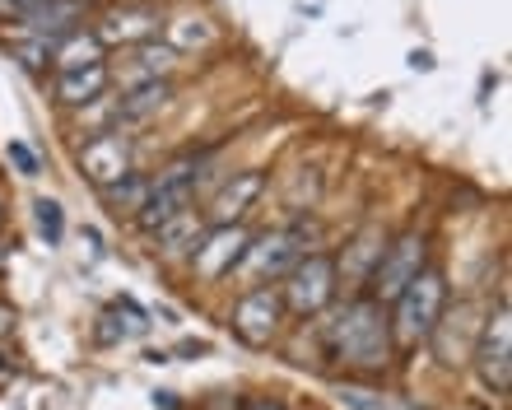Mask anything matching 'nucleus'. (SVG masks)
I'll return each mask as SVG.
<instances>
[{
	"instance_id": "nucleus-22",
	"label": "nucleus",
	"mask_w": 512,
	"mask_h": 410,
	"mask_svg": "<svg viewBox=\"0 0 512 410\" xmlns=\"http://www.w3.org/2000/svg\"><path fill=\"white\" fill-rule=\"evenodd\" d=\"M14 56H19L28 70H42V66H52V42H42V38L14 42Z\"/></svg>"
},
{
	"instance_id": "nucleus-16",
	"label": "nucleus",
	"mask_w": 512,
	"mask_h": 410,
	"mask_svg": "<svg viewBox=\"0 0 512 410\" xmlns=\"http://www.w3.org/2000/svg\"><path fill=\"white\" fill-rule=\"evenodd\" d=\"M205 238V219L196 215V205L191 210H182V215H173L168 224H159L154 229V243H159L163 257H182V252H191V247Z\"/></svg>"
},
{
	"instance_id": "nucleus-1",
	"label": "nucleus",
	"mask_w": 512,
	"mask_h": 410,
	"mask_svg": "<svg viewBox=\"0 0 512 410\" xmlns=\"http://www.w3.org/2000/svg\"><path fill=\"white\" fill-rule=\"evenodd\" d=\"M326 345L331 355L354 364V369H382L391 355V341H387V317L373 299H354L345 313L326 327Z\"/></svg>"
},
{
	"instance_id": "nucleus-3",
	"label": "nucleus",
	"mask_w": 512,
	"mask_h": 410,
	"mask_svg": "<svg viewBox=\"0 0 512 410\" xmlns=\"http://www.w3.org/2000/svg\"><path fill=\"white\" fill-rule=\"evenodd\" d=\"M424 257H429V243L419 238V233H401L391 247H382L378 252V266H373V275H368V299L378 303H396V294H401L410 280H415L419 271H424Z\"/></svg>"
},
{
	"instance_id": "nucleus-6",
	"label": "nucleus",
	"mask_w": 512,
	"mask_h": 410,
	"mask_svg": "<svg viewBox=\"0 0 512 410\" xmlns=\"http://www.w3.org/2000/svg\"><path fill=\"white\" fill-rule=\"evenodd\" d=\"M312 224H294V229H280V233H270V238H261V243L247 247V257L243 266L252 275H261V280H275V275H289L298 266V261L308 257V243H312Z\"/></svg>"
},
{
	"instance_id": "nucleus-12",
	"label": "nucleus",
	"mask_w": 512,
	"mask_h": 410,
	"mask_svg": "<svg viewBox=\"0 0 512 410\" xmlns=\"http://www.w3.org/2000/svg\"><path fill=\"white\" fill-rule=\"evenodd\" d=\"M89 10H94V0H47V5L19 10V19H24V28L33 38L56 42V38H66V33H75Z\"/></svg>"
},
{
	"instance_id": "nucleus-21",
	"label": "nucleus",
	"mask_w": 512,
	"mask_h": 410,
	"mask_svg": "<svg viewBox=\"0 0 512 410\" xmlns=\"http://www.w3.org/2000/svg\"><path fill=\"white\" fill-rule=\"evenodd\" d=\"M33 210H38V229L47 233V243H61V233H66V219H61V205H56V201H47V196H42V201L33 205Z\"/></svg>"
},
{
	"instance_id": "nucleus-4",
	"label": "nucleus",
	"mask_w": 512,
	"mask_h": 410,
	"mask_svg": "<svg viewBox=\"0 0 512 410\" xmlns=\"http://www.w3.org/2000/svg\"><path fill=\"white\" fill-rule=\"evenodd\" d=\"M331 299H336V261L322 257V252H308L289 271V285H284L280 303L298 317H312V313H322Z\"/></svg>"
},
{
	"instance_id": "nucleus-17",
	"label": "nucleus",
	"mask_w": 512,
	"mask_h": 410,
	"mask_svg": "<svg viewBox=\"0 0 512 410\" xmlns=\"http://www.w3.org/2000/svg\"><path fill=\"white\" fill-rule=\"evenodd\" d=\"M173 70H177V47H168V42H140L131 56V75H126V80L131 84L168 80Z\"/></svg>"
},
{
	"instance_id": "nucleus-9",
	"label": "nucleus",
	"mask_w": 512,
	"mask_h": 410,
	"mask_svg": "<svg viewBox=\"0 0 512 410\" xmlns=\"http://www.w3.org/2000/svg\"><path fill=\"white\" fill-rule=\"evenodd\" d=\"M247 247H252V233L243 224H219L196 243V275L201 280H224L247 257Z\"/></svg>"
},
{
	"instance_id": "nucleus-15",
	"label": "nucleus",
	"mask_w": 512,
	"mask_h": 410,
	"mask_svg": "<svg viewBox=\"0 0 512 410\" xmlns=\"http://www.w3.org/2000/svg\"><path fill=\"white\" fill-rule=\"evenodd\" d=\"M103 42L94 38V33H84V28H75V33H66V38L52 42V66L66 75V70H84V66H103Z\"/></svg>"
},
{
	"instance_id": "nucleus-18",
	"label": "nucleus",
	"mask_w": 512,
	"mask_h": 410,
	"mask_svg": "<svg viewBox=\"0 0 512 410\" xmlns=\"http://www.w3.org/2000/svg\"><path fill=\"white\" fill-rule=\"evenodd\" d=\"M168 98H173V80H149V84H135L131 94H122V126L126 122H145L154 112L168 108Z\"/></svg>"
},
{
	"instance_id": "nucleus-8",
	"label": "nucleus",
	"mask_w": 512,
	"mask_h": 410,
	"mask_svg": "<svg viewBox=\"0 0 512 410\" xmlns=\"http://www.w3.org/2000/svg\"><path fill=\"white\" fill-rule=\"evenodd\" d=\"M191 168H196V164H177V168H168V173L154 182V192H149L145 210L135 215V224H140L145 233H154L159 224H168L173 215L191 210V201H196V178H191Z\"/></svg>"
},
{
	"instance_id": "nucleus-19",
	"label": "nucleus",
	"mask_w": 512,
	"mask_h": 410,
	"mask_svg": "<svg viewBox=\"0 0 512 410\" xmlns=\"http://www.w3.org/2000/svg\"><path fill=\"white\" fill-rule=\"evenodd\" d=\"M149 192H154V182L140 178V173H131V178L103 187V201H108L112 215H140V210H145V201H149Z\"/></svg>"
},
{
	"instance_id": "nucleus-11",
	"label": "nucleus",
	"mask_w": 512,
	"mask_h": 410,
	"mask_svg": "<svg viewBox=\"0 0 512 410\" xmlns=\"http://www.w3.org/2000/svg\"><path fill=\"white\" fill-rule=\"evenodd\" d=\"M159 24H163L159 10H149V5H117V10L98 19L94 38L103 47H140V42H154Z\"/></svg>"
},
{
	"instance_id": "nucleus-23",
	"label": "nucleus",
	"mask_w": 512,
	"mask_h": 410,
	"mask_svg": "<svg viewBox=\"0 0 512 410\" xmlns=\"http://www.w3.org/2000/svg\"><path fill=\"white\" fill-rule=\"evenodd\" d=\"M10 159L19 164V173H24V178H33V173H38V159H33V150H28V145H10Z\"/></svg>"
},
{
	"instance_id": "nucleus-20",
	"label": "nucleus",
	"mask_w": 512,
	"mask_h": 410,
	"mask_svg": "<svg viewBox=\"0 0 512 410\" xmlns=\"http://www.w3.org/2000/svg\"><path fill=\"white\" fill-rule=\"evenodd\" d=\"M75 112H80L84 140H89V136H103V131H122V103H117L112 94L94 98V103H84V108H75Z\"/></svg>"
},
{
	"instance_id": "nucleus-24",
	"label": "nucleus",
	"mask_w": 512,
	"mask_h": 410,
	"mask_svg": "<svg viewBox=\"0 0 512 410\" xmlns=\"http://www.w3.org/2000/svg\"><path fill=\"white\" fill-rule=\"evenodd\" d=\"M243 410H284V406H280V401H247Z\"/></svg>"
},
{
	"instance_id": "nucleus-10",
	"label": "nucleus",
	"mask_w": 512,
	"mask_h": 410,
	"mask_svg": "<svg viewBox=\"0 0 512 410\" xmlns=\"http://www.w3.org/2000/svg\"><path fill=\"white\" fill-rule=\"evenodd\" d=\"M284 303L275 289H247L243 299L233 303V331L243 336L247 345H270L275 331H280Z\"/></svg>"
},
{
	"instance_id": "nucleus-5",
	"label": "nucleus",
	"mask_w": 512,
	"mask_h": 410,
	"mask_svg": "<svg viewBox=\"0 0 512 410\" xmlns=\"http://www.w3.org/2000/svg\"><path fill=\"white\" fill-rule=\"evenodd\" d=\"M80 168L84 178L94 182L98 192L112 187V182H122L135 173V145L126 131H103V136H89L80 145Z\"/></svg>"
},
{
	"instance_id": "nucleus-7",
	"label": "nucleus",
	"mask_w": 512,
	"mask_h": 410,
	"mask_svg": "<svg viewBox=\"0 0 512 410\" xmlns=\"http://www.w3.org/2000/svg\"><path fill=\"white\" fill-rule=\"evenodd\" d=\"M475 364H480V373H485V383L494 387V392H508L512 387V317H508V303H499L494 317L485 322V331H480Z\"/></svg>"
},
{
	"instance_id": "nucleus-25",
	"label": "nucleus",
	"mask_w": 512,
	"mask_h": 410,
	"mask_svg": "<svg viewBox=\"0 0 512 410\" xmlns=\"http://www.w3.org/2000/svg\"><path fill=\"white\" fill-rule=\"evenodd\" d=\"M5 331H10V313H5V308H0V336H5Z\"/></svg>"
},
{
	"instance_id": "nucleus-13",
	"label": "nucleus",
	"mask_w": 512,
	"mask_h": 410,
	"mask_svg": "<svg viewBox=\"0 0 512 410\" xmlns=\"http://www.w3.org/2000/svg\"><path fill=\"white\" fill-rule=\"evenodd\" d=\"M266 192V173H233L224 187H219V196L210 201V219H215V229L219 224H238V215L243 210H252V201Z\"/></svg>"
},
{
	"instance_id": "nucleus-14",
	"label": "nucleus",
	"mask_w": 512,
	"mask_h": 410,
	"mask_svg": "<svg viewBox=\"0 0 512 410\" xmlns=\"http://www.w3.org/2000/svg\"><path fill=\"white\" fill-rule=\"evenodd\" d=\"M108 84H112V70L108 66L66 70V75L56 80V98H61L66 108H84V103H94V98L108 94Z\"/></svg>"
},
{
	"instance_id": "nucleus-2",
	"label": "nucleus",
	"mask_w": 512,
	"mask_h": 410,
	"mask_svg": "<svg viewBox=\"0 0 512 410\" xmlns=\"http://www.w3.org/2000/svg\"><path fill=\"white\" fill-rule=\"evenodd\" d=\"M443 303H447V280L438 271H424L396 294V341L401 345H419L429 341L438 322H443Z\"/></svg>"
}]
</instances>
